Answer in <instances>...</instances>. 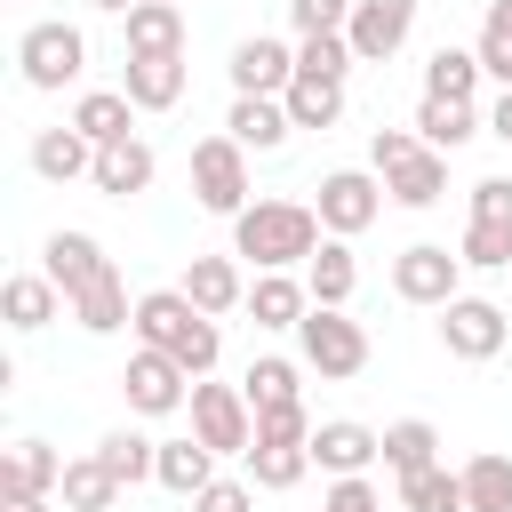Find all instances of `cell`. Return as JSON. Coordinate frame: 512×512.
Here are the masks:
<instances>
[{"mask_svg": "<svg viewBox=\"0 0 512 512\" xmlns=\"http://www.w3.org/2000/svg\"><path fill=\"white\" fill-rule=\"evenodd\" d=\"M136 344H160L192 384L216 368V352H224V328H216V312H200L184 288H144L136 296Z\"/></svg>", "mask_w": 512, "mask_h": 512, "instance_id": "obj_1", "label": "cell"}, {"mask_svg": "<svg viewBox=\"0 0 512 512\" xmlns=\"http://www.w3.org/2000/svg\"><path fill=\"white\" fill-rule=\"evenodd\" d=\"M472 48H480V72L512 88V0H488V16H480V40H472Z\"/></svg>", "mask_w": 512, "mask_h": 512, "instance_id": "obj_40", "label": "cell"}, {"mask_svg": "<svg viewBox=\"0 0 512 512\" xmlns=\"http://www.w3.org/2000/svg\"><path fill=\"white\" fill-rule=\"evenodd\" d=\"M40 256H48L40 272H48V280H56L64 296H80V288H88V280H96V272L112 264V256L96 248V232H48V248H40Z\"/></svg>", "mask_w": 512, "mask_h": 512, "instance_id": "obj_23", "label": "cell"}, {"mask_svg": "<svg viewBox=\"0 0 512 512\" xmlns=\"http://www.w3.org/2000/svg\"><path fill=\"white\" fill-rule=\"evenodd\" d=\"M192 200H200L208 216H240V208H248V144L200 136V144H192Z\"/></svg>", "mask_w": 512, "mask_h": 512, "instance_id": "obj_6", "label": "cell"}, {"mask_svg": "<svg viewBox=\"0 0 512 512\" xmlns=\"http://www.w3.org/2000/svg\"><path fill=\"white\" fill-rule=\"evenodd\" d=\"M280 104H288V120H296V128H336V120H344V80H320V72H296Z\"/></svg>", "mask_w": 512, "mask_h": 512, "instance_id": "obj_31", "label": "cell"}, {"mask_svg": "<svg viewBox=\"0 0 512 512\" xmlns=\"http://www.w3.org/2000/svg\"><path fill=\"white\" fill-rule=\"evenodd\" d=\"M456 256H464L472 272H504V264H512V216H472L464 240H456Z\"/></svg>", "mask_w": 512, "mask_h": 512, "instance_id": "obj_37", "label": "cell"}, {"mask_svg": "<svg viewBox=\"0 0 512 512\" xmlns=\"http://www.w3.org/2000/svg\"><path fill=\"white\" fill-rule=\"evenodd\" d=\"M304 288H312V304H352V288H360V264H352V240H320L312 256H304Z\"/></svg>", "mask_w": 512, "mask_h": 512, "instance_id": "obj_25", "label": "cell"}, {"mask_svg": "<svg viewBox=\"0 0 512 512\" xmlns=\"http://www.w3.org/2000/svg\"><path fill=\"white\" fill-rule=\"evenodd\" d=\"M360 56H352V40L344 32H312V40H296V72H320V80H344Z\"/></svg>", "mask_w": 512, "mask_h": 512, "instance_id": "obj_41", "label": "cell"}, {"mask_svg": "<svg viewBox=\"0 0 512 512\" xmlns=\"http://www.w3.org/2000/svg\"><path fill=\"white\" fill-rule=\"evenodd\" d=\"M72 320L88 328V336H120V328H136V304H128V280L104 264L80 296H72Z\"/></svg>", "mask_w": 512, "mask_h": 512, "instance_id": "obj_21", "label": "cell"}, {"mask_svg": "<svg viewBox=\"0 0 512 512\" xmlns=\"http://www.w3.org/2000/svg\"><path fill=\"white\" fill-rule=\"evenodd\" d=\"M304 472H312V440H272V432H256V448H248V480H256V488L280 496V488H296Z\"/></svg>", "mask_w": 512, "mask_h": 512, "instance_id": "obj_30", "label": "cell"}, {"mask_svg": "<svg viewBox=\"0 0 512 512\" xmlns=\"http://www.w3.org/2000/svg\"><path fill=\"white\" fill-rule=\"evenodd\" d=\"M320 512H384V488H376L368 472H352V480H336V488H328V504H320Z\"/></svg>", "mask_w": 512, "mask_h": 512, "instance_id": "obj_44", "label": "cell"}, {"mask_svg": "<svg viewBox=\"0 0 512 512\" xmlns=\"http://www.w3.org/2000/svg\"><path fill=\"white\" fill-rule=\"evenodd\" d=\"M488 136H496V144H512V88L488 104Z\"/></svg>", "mask_w": 512, "mask_h": 512, "instance_id": "obj_47", "label": "cell"}, {"mask_svg": "<svg viewBox=\"0 0 512 512\" xmlns=\"http://www.w3.org/2000/svg\"><path fill=\"white\" fill-rule=\"evenodd\" d=\"M288 24H296V40L344 32V24H352V0H288Z\"/></svg>", "mask_w": 512, "mask_h": 512, "instance_id": "obj_42", "label": "cell"}, {"mask_svg": "<svg viewBox=\"0 0 512 512\" xmlns=\"http://www.w3.org/2000/svg\"><path fill=\"white\" fill-rule=\"evenodd\" d=\"M152 480L168 488V496H200L208 480H216V448L192 432V440H160V464H152Z\"/></svg>", "mask_w": 512, "mask_h": 512, "instance_id": "obj_26", "label": "cell"}, {"mask_svg": "<svg viewBox=\"0 0 512 512\" xmlns=\"http://www.w3.org/2000/svg\"><path fill=\"white\" fill-rule=\"evenodd\" d=\"M16 72H24V88H40V96H56V88H72L80 72H88V32L80 24H32L24 40H16Z\"/></svg>", "mask_w": 512, "mask_h": 512, "instance_id": "obj_5", "label": "cell"}, {"mask_svg": "<svg viewBox=\"0 0 512 512\" xmlns=\"http://www.w3.org/2000/svg\"><path fill=\"white\" fill-rule=\"evenodd\" d=\"M248 312H256V328H296V320L312 312V288H304L296 272H256Z\"/></svg>", "mask_w": 512, "mask_h": 512, "instance_id": "obj_29", "label": "cell"}, {"mask_svg": "<svg viewBox=\"0 0 512 512\" xmlns=\"http://www.w3.org/2000/svg\"><path fill=\"white\" fill-rule=\"evenodd\" d=\"M128 104L136 112H168L176 96H184V56H128Z\"/></svg>", "mask_w": 512, "mask_h": 512, "instance_id": "obj_27", "label": "cell"}, {"mask_svg": "<svg viewBox=\"0 0 512 512\" xmlns=\"http://www.w3.org/2000/svg\"><path fill=\"white\" fill-rule=\"evenodd\" d=\"M56 488H64V456L48 440H16L0 456V504L8 496H56Z\"/></svg>", "mask_w": 512, "mask_h": 512, "instance_id": "obj_17", "label": "cell"}, {"mask_svg": "<svg viewBox=\"0 0 512 512\" xmlns=\"http://www.w3.org/2000/svg\"><path fill=\"white\" fill-rule=\"evenodd\" d=\"M192 432L216 448V456H248L256 448V408H248V392L240 384H192Z\"/></svg>", "mask_w": 512, "mask_h": 512, "instance_id": "obj_10", "label": "cell"}, {"mask_svg": "<svg viewBox=\"0 0 512 512\" xmlns=\"http://www.w3.org/2000/svg\"><path fill=\"white\" fill-rule=\"evenodd\" d=\"M456 280H464V256H456V248H440V240H416V248H400V256H392V296H400V304L440 312L448 296H464Z\"/></svg>", "mask_w": 512, "mask_h": 512, "instance_id": "obj_8", "label": "cell"}, {"mask_svg": "<svg viewBox=\"0 0 512 512\" xmlns=\"http://www.w3.org/2000/svg\"><path fill=\"white\" fill-rule=\"evenodd\" d=\"M464 512H512V456L480 448L464 464Z\"/></svg>", "mask_w": 512, "mask_h": 512, "instance_id": "obj_33", "label": "cell"}, {"mask_svg": "<svg viewBox=\"0 0 512 512\" xmlns=\"http://www.w3.org/2000/svg\"><path fill=\"white\" fill-rule=\"evenodd\" d=\"M472 216H512V176H480L472 184Z\"/></svg>", "mask_w": 512, "mask_h": 512, "instance_id": "obj_46", "label": "cell"}, {"mask_svg": "<svg viewBox=\"0 0 512 512\" xmlns=\"http://www.w3.org/2000/svg\"><path fill=\"white\" fill-rule=\"evenodd\" d=\"M56 496H64V512H112V504H120V480H112L104 456H72Z\"/></svg>", "mask_w": 512, "mask_h": 512, "instance_id": "obj_32", "label": "cell"}, {"mask_svg": "<svg viewBox=\"0 0 512 512\" xmlns=\"http://www.w3.org/2000/svg\"><path fill=\"white\" fill-rule=\"evenodd\" d=\"M400 512H464V472L448 464H424L400 480Z\"/></svg>", "mask_w": 512, "mask_h": 512, "instance_id": "obj_35", "label": "cell"}, {"mask_svg": "<svg viewBox=\"0 0 512 512\" xmlns=\"http://www.w3.org/2000/svg\"><path fill=\"white\" fill-rule=\"evenodd\" d=\"M96 456L112 464V480H120V488H136V480H152L160 440H144V432H104V440H96Z\"/></svg>", "mask_w": 512, "mask_h": 512, "instance_id": "obj_38", "label": "cell"}, {"mask_svg": "<svg viewBox=\"0 0 512 512\" xmlns=\"http://www.w3.org/2000/svg\"><path fill=\"white\" fill-rule=\"evenodd\" d=\"M320 248V208L304 200H248L232 216V256H248L256 272H296Z\"/></svg>", "mask_w": 512, "mask_h": 512, "instance_id": "obj_2", "label": "cell"}, {"mask_svg": "<svg viewBox=\"0 0 512 512\" xmlns=\"http://www.w3.org/2000/svg\"><path fill=\"white\" fill-rule=\"evenodd\" d=\"M64 304H72V296H64V288H56L48 272H16V280L0 288V312H8V328H16V336H32V328H48V320H56Z\"/></svg>", "mask_w": 512, "mask_h": 512, "instance_id": "obj_24", "label": "cell"}, {"mask_svg": "<svg viewBox=\"0 0 512 512\" xmlns=\"http://www.w3.org/2000/svg\"><path fill=\"white\" fill-rule=\"evenodd\" d=\"M88 8H104V16H128V8H136V0H88Z\"/></svg>", "mask_w": 512, "mask_h": 512, "instance_id": "obj_49", "label": "cell"}, {"mask_svg": "<svg viewBox=\"0 0 512 512\" xmlns=\"http://www.w3.org/2000/svg\"><path fill=\"white\" fill-rule=\"evenodd\" d=\"M240 392H248V408H288V400H304V384H296V360H248Z\"/></svg>", "mask_w": 512, "mask_h": 512, "instance_id": "obj_39", "label": "cell"}, {"mask_svg": "<svg viewBox=\"0 0 512 512\" xmlns=\"http://www.w3.org/2000/svg\"><path fill=\"white\" fill-rule=\"evenodd\" d=\"M384 464L408 480V472H424V464H440V432L424 424V416H400V424H384Z\"/></svg>", "mask_w": 512, "mask_h": 512, "instance_id": "obj_34", "label": "cell"}, {"mask_svg": "<svg viewBox=\"0 0 512 512\" xmlns=\"http://www.w3.org/2000/svg\"><path fill=\"white\" fill-rule=\"evenodd\" d=\"M368 160H376V176H384V192L400 208H432L448 192V152H432L416 128H376L368 136Z\"/></svg>", "mask_w": 512, "mask_h": 512, "instance_id": "obj_3", "label": "cell"}, {"mask_svg": "<svg viewBox=\"0 0 512 512\" xmlns=\"http://www.w3.org/2000/svg\"><path fill=\"white\" fill-rule=\"evenodd\" d=\"M120 24H128V56H184V8L176 0H136Z\"/></svg>", "mask_w": 512, "mask_h": 512, "instance_id": "obj_22", "label": "cell"}, {"mask_svg": "<svg viewBox=\"0 0 512 512\" xmlns=\"http://www.w3.org/2000/svg\"><path fill=\"white\" fill-rule=\"evenodd\" d=\"M416 136H424L432 152H456V144L488 136V112L464 104V96H424V104H416Z\"/></svg>", "mask_w": 512, "mask_h": 512, "instance_id": "obj_18", "label": "cell"}, {"mask_svg": "<svg viewBox=\"0 0 512 512\" xmlns=\"http://www.w3.org/2000/svg\"><path fill=\"white\" fill-rule=\"evenodd\" d=\"M384 176H368V168H328L320 176V232H336V240H352V232H368L376 216H384Z\"/></svg>", "mask_w": 512, "mask_h": 512, "instance_id": "obj_7", "label": "cell"}, {"mask_svg": "<svg viewBox=\"0 0 512 512\" xmlns=\"http://www.w3.org/2000/svg\"><path fill=\"white\" fill-rule=\"evenodd\" d=\"M192 512H256V480H208L192 496Z\"/></svg>", "mask_w": 512, "mask_h": 512, "instance_id": "obj_43", "label": "cell"}, {"mask_svg": "<svg viewBox=\"0 0 512 512\" xmlns=\"http://www.w3.org/2000/svg\"><path fill=\"white\" fill-rule=\"evenodd\" d=\"M176 288H184V296H192L200 312H216V320L248 304V280H240V264H232V256H192Z\"/></svg>", "mask_w": 512, "mask_h": 512, "instance_id": "obj_20", "label": "cell"}, {"mask_svg": "<svg viewBox=\"0 0 512 512\" xmlns=\"http://www.w3.org/2000/svg\"><path fill=\"white\" fill-rule=\"evenodd\" d=\"M224 136H232V144H248V152H280V144L296 136V120H288V104H280V96H232Z\"/></svg>", "mask_w": 512, "mask_h": 512, "instance_id": "obj_16", "label": "cell"}, {"mask_svg": "<svg viewBox=\"0 0 512 512\" xmlns=\"http://www.w3.org/2000/svg\"><path fill=\"white\" fill-rule=\"evenodd\" d=\"M152 176H160V160H152V144L144 136H120V144H96V192H112V200H136V192H152Z\"/></svg>", "mask_w": 512, "mask_h": 512, "instance_id": "obj_15", "label": "cell"}, {"mask_svg": "<svg viewBox=\"0 0 512 512\" xmlns=\"http://www.w3.org/2000/svg\"><path fill=\"white\" fill-rule=\"evenodd\" d=\"M408 32H416V0H352L344 40H352L360 64H392L408 48Z\"/></svg>", "mask_w": 512, "mask_h": 512, "instance_id": "obj_12", "label": "cell"}, {"mask_svg": "<svg viewBox=\"0 0 512 512\" xmlns=\"http://www.w3.org/2000/svg\"><path fill=\"white\" fill-rule=\"evenodd\" d=\"M256 432H272V440H312V416H304V400H288V408H256Z\"/></svg>", "mask_w": 512, "mask_h": 512, "instance_id": "obj_45", "label": "cell"}, {"mask_svg": "<svg viewBox=\"0 0 512 512\" xmlns=\"http://www.w3.org/2000/svg\"><path fill=\"white\" fill-rule=\"evenodd\" d=\"M480 88V48H432L424 56V96H464Z\"/></svg>", "mask_w": 512, "mask_h": 512, "instance_id": "obj_36", "label": "cell"}, {"mask_svg": "<svg viewBox=\"0 0 512 512\" xmlns=\"http://www.w3.org/2000/svg\"><path fill=\"white\" fill-rule=\"evenodd\" d=\"M296 344H304V368L328 376V384H344V376L368 368V328L344 320V304H312V312L296 320Z\"/></svg>", "mask_w": 512, "mask_h": 512, "instance_id": "obj_4", "label": "cell"}, {"mask_svg": "<svg viewBox=\"0 0 512 512\" xmlns=\"http://www.w3.org/2000/svg\"><path fill=\"white\" fill-rule=\"evenodd\" d=\"M0 512H48V496H8Z\"/></svg>", "mask_w": 512, "mask_h": 512, "instance_id": "obj_48", "label": "cell"}, {"mask_svg": "<svg viewBox=\"0 0 512 512\" xmlns=\"http://www.w3.org/2000/svg\"><path fill=\"white\" fill-rule=\"evenodd\" d=\"M32 176H48V184H80V176H96V144L64 120V128H40L32 136Z\"/></svg>", "mask_w": 512, "mask_h": 512, "instance_id": "obj_19", "label": "cell"}, {"mask_svg": "<svg viewBox=\"0 0 512 512\" xmlns=\"http://www.w3.org/2000/svg\"><path fill=\"white\" fill-rule=\"evenodd\" d=\"M440 344H448V360H496L512 344V312L488 304V296H448L440 304Z\"/></svg>", "mask_w": 512, "mask_h": 512, "instance_id": "obj_9", "label": "cell"}, {"mask_svg": "<svg viewBox=\"0 0 512 512\" xmlns=\"http://www.w3.org/2000/svg\"><path fill=\"white\" fill-rule=\"evenodd\" d=\"M376 456H384V432H368V424H352V416L312 424V464H320L328 480H352V472H368Z\"/></svg>", "mask_w": 512, "mask_h": 512, "instance_id": "obj_13", "label": "cell"}, {"mask_svg": "<svg viewBox=\"0 0 512 512\" xmlns=\"http://www.w3.org/2000/svg\"><path fill=\"white\" fill-rule=\"evenodd\" d=\"M120 392H128V408H136V416H176V408H192V376H184L160 344H136V352H128Z\"/></svg>", "mask_w": 512, "mask_h": 512, "instance_id": "obj_11", "label": "cell"}, {"mask_svg": "<svg viewBox=\"0 0 512 512\" xmlns=\"http://www.w3.org/2000/svg\"><path fill=\"white\" fill-rule=\"evenodd\" d=\"M288 80H296V48H288V40L256 32V40L232 48V88H240V96H288Z\"/></svg>", "mask_w": 512, "mask_h": 512, "instance_id": "obj_14", "label": "cell"}, {"mask_svg": "<svg viewBox=\"0 0 512 512\" xmlns=\"http://www.w3.org/2000/svg\"><path fill=\"white\" fill-rule=\"evenodd\" d=\"M72 128H80L88 144H120V136H136V104H128V88H88V96L72 104Z\"/></svg>", "mask_w": 512, "mask_h": 512, "instance_id": "obj_28", "label": "cell"}]
</instances>
